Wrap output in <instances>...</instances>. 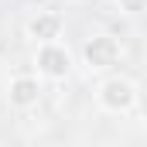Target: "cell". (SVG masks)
<instances>
[{
  "label": "cell",
  "mask_w": 147,
  "mask_h": 147,
  "mask_svg": "<svg viewBox=\"0 0 147 147\" xmlns=\"http://www.w3.org/2000/svg\"><path fill=\"white\" fill-rule=\"evenodd\" d=\"M82 55H86V65H89L92 72H103V69H113V65L120 62L123 48H120V41L110 38V34H92L86 41Z\"/></svg>",
  "instance_id": "3"
},
{
  "label": "cell",
  "mask_w": 147,
  "mask_h": 147,
  "mask_svg": "<svg viewBox=\"0 0 147 147\" xmlns=\"http://www.w3.org/2000/svg\"><path fill=\"white\" fill-rule=\"evenodd\" d=\"M96 103L106 113H127V110H134V103H137V89H134L130 79L113 75V79H106L96 89Z\"/></svg>",
  "instance_id": "1"
},
{
  "label": "cell",
  "mask_w": 147,
  "mask_h": 147,
  "mask_svg": "<svg viewBox=\"0 0 147 147\" xmlns=\"http://www.w3.org/2000/svg\"><path fill=\"white\" fill-rule=\"evenodd\" d=\"M7 99H10L14 110H31V106H38V99H41V82H38V75H17V79H10Z\"/></svg>",
  "instance_id": "4"
},
{
  "label": "cell",
  "mask_w": 147,
  "mask_h": 147,
  "mask_svg": "<svg viewBox=\"0 0 147 147\" xmlns=\"http://www.w3.org/2000/svg\"><path fill=\"white\" fill-rule=\"evenodd\" d=\"M34 65H38V72L45 75V79H55L58 82L72 69V55L58 41H41V48H38V55H34Z\"/></svg>",
  "instance_id": "2"
},
{
  "label": "cell",
  "mask_w": 147,
  "mask_h": 147,
  "mask_svg": "<svg viewBox=\"0 0 147 147\" xmlns=\"http://www.w3.org/2000/svg\"><path fill=\"white\" fill-rule=\"evenodd\" d=\"M58 31H62V17H58V14L41 10V14H34V17L28 21V34L34 38V41H55Z\"/></svg>",
  "instance_id": "5"
},
{
  "label": "cell",
  "mask_w": 147,
  "mask_h": 147,
  "mask_svg": "<svg viewBox=\"0 0 147 147\" xmlns=\"http://www.w3.org/2000/svg\"><path fill=\"white\" fill-rule=\"evenodd\" d=\"M116 7L123 14H144L147 10V0H116Z\"/></svg>",
  "instance_id": "6"
}]
</instances>
